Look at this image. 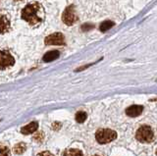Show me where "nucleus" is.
<instances>
[{
  "mask_svg": "<svg viewBox=\"0 0 157 156\" xmlns=\"http://www.w3.org/2000/svg\"><path fill=\"white\" fill-rule=\"evenodd\" d=\"M43 11L41 5L37 2L29 3L22 10V19L27 21L29 25H37L42 22Z\"/></svg>",
  "mask_w": 157,
  "mask_h": 156,
  "instance_id": "nucleus-1",
  "label": "nucleus"
},
{
  "mask_svg": "<svg viewBox=\"0 0 157 156\" xmlns=\"http://www.w3.org/2000/svg\"><path fill=\"white\" fill-rule=\"evenodd\" d=\"M95 139L99 143L105 144L117 139V133L109 129H100L96 131Z\"/></svg>",
  "mask_w": 157,
  "mask_h": 156,
  "instance_id": "nucleus-2",
  "label": "nucleus"
},
{
  "mask_svg": "<svg viewBox=\"0 0 157 156\" xmlns=\"http://www.w3.org/2000/svg\"><path fill=\"white\" fill-rule=\"evenodd\" d=\"M136 136V139L140 141V143H148L153 139L154 135L149 126H142L137 130Z\"/></svg>",
  "mask_w": 157,
  "mask_h": 156,
  "instance_id": "nucleus-3",
  "label": "nucleus"
},
{
  "mask_svg": "<svg viewBox=\"0 0 157 156\" xmlns=\"http://www.w3.org/2000/svg\"><path fill=\"white\" fill-rule=\"evenodd\" d=\"M62 21L67 26H72L78 21V16L75 12L74 5H70L65 9V11L62 14Z\"/></svg>",
  "mask_w": 157,
  "mask_h": 156,
  "instance_id": "nucleus-4",
  "label": "nucleus"
},
{
  "mask_svg": "<svg viewBox=\"0 0 157 156\" xmlns=\"http://www.w3.org/2000/svg\"><path fill=\"white\" fill-rule=\"evenodd\" d=\"M44 42L46 45H63L65 44V37L61 32H55L48 36Z\"/></svg>",
  "mask_w": 157,
  "mask_h": 156,
  "instance_id": "nucleus-5",
  "label": "nucleus"
},
{
  "mask_svg": "<svg viewBox=\"0 0 157 156\" xmlns=\"http://www.w3.org/2000/svg\"><path fill=\"white\" fill-rule=\"evenodd\" d=\"M0 63H1V69H5V68L14 65L15 59L8 51L2 50L1 55H0Z\"/></svg>",
  "mask_w": 157,
  "mask_h": 156,
  "instance_id": "nucleus-6",
  "label": "nucleus"
},
{
  "mask_svg": "<svg viewBox=\"0 0 157 156\" xmlns=\"http://www.w3.org/2000/svg\"><path fill=\"white\" fill-rule=\"evenodd\" d=\"M142 110H144V107L140 105H132L129 108H127L126 114L130 117H137L142 113Z\"/></svg>",
  "mask_w": 157,
  "mask_h": 156,
  "instance_id": "nucleus-7",
  "label": "nucleus"
},
{
  "mask_svg": "<svg viewBox=\"0 0 157 156\" xmlns=\"http://www.w3.org/2000/svg\"><path fill=\"white\" fill-rule=\"evenodd\" d=\"M37 128H38L37 122H32L31 124L25 126L24 128L21 130V131H22L23 135H29V134L34 133V131L37 130Z\"/></svg>",
  "mask_w": 157,
  "mask_h": 156,
  "instance_id": "nucleus-8",
  "label": "nucleus"
},
{
  "mask_svg": "<svg viewBox=\"0 0 157 156\" xmlns=\"http://www.w3.org/2000/svg\"><path fill=\"white\" fill-rule=\"evenodd\" d=\"M60 56V52L58 50H52V51H49L47 53H45L43 56V61L44 62H51L56 60L57 58H59Z\"/></svg>",
  "mask_w": 157,
  "mask_h": 156,
  "instance_id": "nucleus-9",
  "label": "nucleus"
},
{
  "mask_svg": "<svg viewBox=\"0 0 157 156\" xmlns=\"http://www.w3.org/2000/svg\"><path fill=\"white\" fill-rule=\"evenodd\" d=\"M10 29V22L8 18L5 15H1V33H4L9 31Z\"/></svg>",
  "mask_w": 157,
  "mask_h": 156,
  "instance_id": "nucleus-10",
  "label": "nucleus"
},
{
  "mask_svg": "<svg viewBox=\"0 0 157 156\" xmlns=\"http://www.w3.org/2000/svg\"><path fill=\"white\" fill-rule=\"evenodd\" d=\"M114 25H115V23L114 22H112V21H105V22H103V23H101V25H100V27H99V29H100V31L101 32H106V31H108L109 29H111L112 27H114Z\"/></svg>",
  "mask_w": 157,
  "mask_h": 156,
  "instance_id": "nucleus-11",
  "label": "nucleus"
},
{
  "mask_svg": "<svg viewBox=\"0 0 157 156\" xmlns=\"http://www.w3.org/2000/svg\"><path fill=\"white\" fill-rule=\"evenodd\" d=\"M64 156H83L82 151L78 150V149H68L65 151V153H64Z\"/></svg>",
  "mask_w": 157,
  "mask_h": 156,
  "instance_id": "nucleus-12",
  "label": "nucleus"
},
{
  "mask_svg": "<svg viewBox=\"0 0 157 156\" xmlns=\"http://www.w3.org/2000/svg\"><path fill=\"white\" fill-rule=\"evenodd\" d=\"M26 150V144L23 143H20L17 145L14 146V152L16 154H22Z\"/></svg>",
  "mask_w": 157,
  "mask_h": 156,
  "instance_id": "nucleus-13",
  "label": "nucleus"
},
{
  "mask_svg": "<svg viewBox=\"0 0 157 156\" xmlns=\"http://www.w3.org/2000/svg\"><path fill=\"white\" fill-rule=\"evenodd\" d=\"M86 117H87V115L86 112L80 111L76 114V121L78 123H83V122L86 120Z\"/></svg>",
  "mask_w": 157,
  "mask_h": 156,
  "instance_id": "nucleus-14",
  "label": "nucleus"
},
{
  "mask_svg": "<svg viewBox=\"0 0 157 156\" xmlns=\"http://www.w3.org/2000/svg\"><path fill=\"white\" fill-rule=\"evenodd\" d=\"M0 156H9V148L2 145L0 147Z\"/></svg>",
  "mask_w": 157,
  "mask_h": 156,
  "instance_id": "nucleus-15",
  "label": "nucleus"
},
{
  "mask_svg": "<svg viewBox=\"0 0 157 156\" xmlns=\"http://www.w3.org/2000/svg\"><path fill=\"white\" fill-rule=\"evenodd\" d=\"M37 156H54V155L49 152V151H43V152H40L39 154H37Z\"/></svg>",
  "mask_w": 157,
  "mask_h": 156,
  "instance_id": "nucleus-16",
  "label": "nucleus"
},
{
  "mask_svg": "<svg viewBox=\"0 0 157 156\" xmlns=\"http://www.w3.org/2000/svg\"><path fill=\"white\" fill-rule=\"evenodd\" d=\"M17 1H22V0H17Z\"/></svg>",
  "mask_w": 157,
  "mask_h": 156,
  "instance_id": "nucleus-17",
  "label": "nucleus"
},
{
  "mask_svg": "<svg viewBox=\"0 0 157 156\" xmlns=\"http://www.w3.org/2000/svg\"><path fill=\"white\" fill-rule=\"evenodd\" d=\"M93 156H99V155H93Z\"/></svg>",
  "mask_w": 157,
  "mask_h": 156,
  "instance_id": "nucleus-18",
  "label": "nucleus"
}]
</instances>
